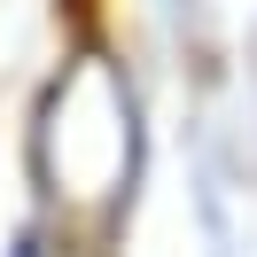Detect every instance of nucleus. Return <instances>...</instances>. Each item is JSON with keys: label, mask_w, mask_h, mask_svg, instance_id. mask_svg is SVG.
I'll return each mask as SVG.
<instances>
[{"label": "nucleus", "mask_w": 257, "mask_h": 257, "mask_svg": "<svg viewBox=\"0 0 257 257\" xmlns=\"http://www.w3.org/2000/svg\"><path fill=\"white\" fill-rule=\"evenodd\" d=\"M16 257H39V241H16Z\"/></svg>", "instance_id": "f257e3e1"}]
</instances>
